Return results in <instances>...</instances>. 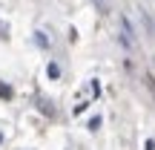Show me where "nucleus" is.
I'll use <instances>...</instances> for the list:
<instances>
[{"mask_svg": "<svg viewBox=\"0 0 155 150\" xmlns=\"http://www.w3.org/2000/svg\"><path fill=\"white\" fill-rule=\"evenodd\" d=\"M86 127H89V130L95 133V130L101 127V116H92V118H89V124H86Z\"/></svg>", "mask_w": 155, "mask_h": 150, "instance_id": "5", "label": "nucleus"}, {"mask_svg": "<svg viewBox=\"0 0 155 150\" xmlns=\"http://www.w3.org/2000/svg\"><path fill=\"white\" fill-rule=\"evenodd\" d=\"M0 141H3V133H0Z\"/></svg>", "mask_w": 155, "mask_h": 150, "instance_id": "10", "label": "nucleus"}, {"mask_svg": "<svg viewBox=\"0 0 155 150\" xmlns=\"http://www.w3.org/2000/svg\"><path fill=\"white\" fill-rule=\"evenodd\" d=\"M89 89H92V95H98V92H101V84H98V81H92V84H89Z\"/></svg>", "mask_w": 155, "mask_h": 150, "instance_id": "7", "label": "nucleus"}, {"mask_svg": "<svg viewBox=\"0 0 155 150\" xmlns=\"http://www.w3.org/2000/svg\"><path fill=\"white\" fill-rule=\"evenodd\" d=\"M118 40H121L127 49H135V44H138V32L132 29V23H129L127 15H121V35H118Z\"/></svg>", "mask_w": 155, "mask_h": 150, "instance_id": "1", "label": "nucleus"}, {"mask_svg": "<svg viewBox=\"0 0 155 150\" xmlns=\"http://www.w3.org/2000/svg\"><path fill=\"white\" fill-rule=\"evenodd\" d=\"M35 44H38V46H49V38H46V32H35Z\"/></svg>", "mask_w": 155, "mask_h": 150, "instance_id": "3", "label": "nucleus"}, {"mask_svg": "<svg viewBox=\"0 0 155 150\" xmlns=\"http://www.w3.org/2000/svg\"><path fill=\"white\" fill-rule=\"evenodd\" d=\"M144 150H155V141H152V139H147V141H144Z\"/></svg>", "mask_w": 155, "mask_h": 150, "instance_id": "8", "label": "nucleus"}, {"mask_svg": "<svg viewBox=\"0 0 155 150\" xmlns=\"http://www.w3.org/2000/svg\"><path fill=\"white\" fill-rule=\"evenodd\" d=\"M6 32H9V26H6V23H0V38H3Z\"/></svg>", "mask_w": 155, "mask_h": 150, "instance_id": "9", "label": "nucleus"}, {"mask_svg": "<svg viewBox=\"0 0 155 150\" xmlns=\"http://www.w3.org/2000/svg\"><path fill=\"white\" fill-rule=\"evenodd\" d=\"M46 75H49L52 81H58V78H61V67H58L55 61H49V67H46Z\"/></svg>", "mask_w": 155, "mask_h": 150, "instance_id": "2", "label": "nucleus"}, {"mask_svg": "<svg viewBox=\"0 0 155 150\" xmlns=\"http://www.w3.org/2000/svg\"><path fill=\"white\" fill-rule=\"evenodd\" d=\"M12 95H15V92H12L9 84H0V98H12Z\"/></svg>", "mask_w": 155, "mask_h": 150, "instance_id": "4", "label": "nucleus"}, {"mask_svg": "<svg viewBox=\"0 0 155 150\" xmlns=\"http://www.w3.org/2000/svg\"><path fill=\"white\" fill-rule=\"evenodd\" d=\"M92 3L98 6V9L104 12V15H106V12H109V0H92Z\"/></svg>", "mask_w": 155, "mask_h": 150, "instance_id": "6", "label": "nucleus"}]
</instances>
